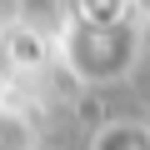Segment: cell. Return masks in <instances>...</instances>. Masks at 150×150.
<instances>
[{"instance_id":"cell-2","label":"cell","mask_w":150,"mask_h":150,"mask_svg":"<svg viewBox=\"0 0 150 150\" xmlns=\"http://www.w3.org/2000/svg\"><path fill=\"white\" fill-rule=\"evenodd\" d=\"M90 150H150V130L140 120H110L95 130Z\"/></svg>"},{"instance_id":"cell-1","label":"cell","mask_w":150,"mask_h":150,"mask_svg":"<svg viewBox=\"0 0 150 150\" xmlns=\"http://www.w3.org/2000/svg\"><path fill=\"white\" fill-rule=\"evenodd\" d=\"M65 65H70L75 80H90V85L120 80L135 65V30H130V20H120V25H80L75 20L65 30Z\"/></svg>"},{"instance_id":"cell-4","label":"cell","mask_w":150,"mask_h":150,"mask_svg":"<svg viewBox=\"0 0 150 150\" xmlns=\"http://www.w3.org/2000/svg\"><path fill=\"white\" fill-rule=\"evenodd\" d=\"M0 150H35V130L25 115L0 110Z\"/></svg>"},{"instance_id":"cell-3","label":"cell","mask_w":150,"mask_h":150,"mask_svg":"<svg viewBox=\"0 0 150 150\" xmlns=\"http://www.w3.org/2000/svg\"><path fill=\"white\" fill-rule=\"evenodd\" d=\"M75 20L80 25H120L125 0H75Z\"/></svg>"}]
</instances>
